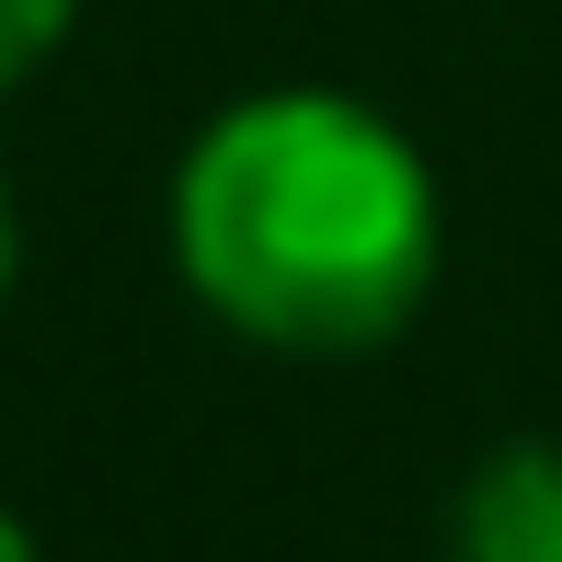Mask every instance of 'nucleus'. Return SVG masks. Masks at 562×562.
Wrapping results in <instances>:
<instances>
[{
  "label": "nucleus",
  "mask_w": 562,
  "mask_h": 562,
  "mask_svg": "<svg viewBox=\"0 0 562 562\" xmlns=\"http://www.w3.org/2000/svg\"><path fill=\"white\" fill-rule=\"evenodd\" d=\"M172 265L241 345L368 356L437 288V172L356 92H241L172 172Z\"/></svg>",
  "instance_id": "1"
},
{
  "label": "nucleus",
  "mask_w": 562,
  "mask_h": 562,
  "mask_svg": "<svg viewBox=\"0 0 562 562\" xmlns=\"http://www.w3.org/2000/svg\"><path fill=\"white\" fill-rule=\"evenodd\" d=\"M448 562H562V448H494L459 482Z\"/></svg>",
  "instance_id": "2"
},
{
  "label": "nucleus",
  "mask_w": 562,
  "mask_h": 562,
  "mask_svg": "<svg viewBox=\"0 0 562 562\" xmlns=\"http://www.w3.org/2000/svg\"><path fill=\"white\" fill-rule=\"evenodd\" d=\"M69 23H81V0H0V92L35 81V69L69 46Z\"/></svg>",
  "instance_id": "3"
},
{
  "label": "nucleus",
  "mask_w": 562,
  "mask_h": 562,
  "mask_svg": "<svg viewBox=\"0 0 562 562\" xmlns=\"http://www.w3.org/2000/svg\"><path fill=\"white\" fill-rule=\"evenodd\" d=\"M12 276H23V218H12V172H0V311H12Z\"/></svg>",
  "instance_id": "4"
},
{
  "label": "nucleus",
  "mask_w": 562,
  "mask_h": 562,
  "mask_svg": "<svg viewBox=\"0 0 562 562\" xmlns=\"http://www.w3.org/2000/svg\"><path fill=\"white\" fill-rule=\"evenodd\" d=\"M0 562H35V528H23L12 505H0Z\"/></svg>",
  "instance_id": "5"
}]
</instances>
